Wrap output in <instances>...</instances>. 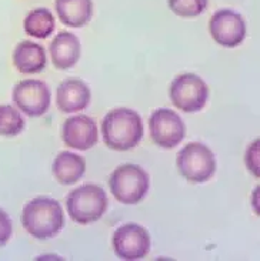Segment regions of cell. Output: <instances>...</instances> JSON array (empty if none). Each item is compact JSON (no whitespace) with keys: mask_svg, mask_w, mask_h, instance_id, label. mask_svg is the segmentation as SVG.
<instances>
[{"mask_svg":"<svg viewBox=\"0 0 260 261\" xmlns=\"http://www.w3.org/2000/svg\"><path fill=\"white\" fill-rule=\"evenodd\" d=\"M103 141L116 151L134 148L143 137V123L137 112L126 107L113 109L102 121Z\"/></svg>","mask_w":260,"mask_h":261,"instance_id":"6da1fadb","label":"cell"},{"mask_svg":"<svg viewBox=\"0 0 260 261\" xmlns=\"http://www.w3.org/2000/svg\"><path fill=\"white\" fill-rule=\"evenodd\" d=\"M21 224L32 237L48 240L55 237L64 226L62 205L55 198L36 197L25 205Z\"/></svg>","mask_w":260,"mask_h":261,"instance_id":"7a4b0ae2","label":"cell"},{"mask_svg":"<svg viewBox=\"0 0 260 261\" xmlns=\"http://www.w3.org/2000/svg\"><path fill=\"white\" fill-rule=\"evenodd\" d=\"M150 180L148 173L133 163L120 164L109 178V187L114 198L122 204L140 203L148 194Z\"/></svg>","mask_w":260,"mask_h":261,"instance_id":"3957f363","label":"cell"},{"mask_svg":"<svg viewBox=\"0 0 260 261\" xmlns=\"http://www.w3.org/2000/svg\"><path fill=\"white\" fill-rule=\"evenodd\" d=\"M70 219L79 224H90L102 219L107 208L105 190L96 184H83L70 191L66 200Z\"/></svg>","mask_w":260,"mask_h":261,"instance_id":"277c9868","label":"cell"},{"mask_svg":"<svg viewBox=\"0 0 260 261\" xmlns=\"http://www.w3.org/2000/svg\"><path fill=\"white\" fill-rule=\"evenodd\" d=\"M177 170L190 183H206L216 171V159L202 143H189L177 153Z\"/></svg>","mask_w":260,"mask_h":261,"instance_id":"5b68a950","label":"cell"},{"mask_svg":"<svg viewBox=\"0 0 260 261\" xmlns=\"http://www.w3.org/2000/svg\"><path fill=\"white\" fill-rule=\"evenodd\" d=\"M169 96L173 106L184 113H196L209 100V87L203 79L193 73L180 74L172 82Z\"/></svg>","mask_w":260,"mask_h":261,"instance_id":"8992f818","label":"cell"},{"mask_svg":"<svg viewBox=\"0 0 260 261\" xmlns=\"http://www.w3.org/2000/svg\"><path fill=\"white\" fill-rule=\"evenodd\" d=\"M113 250L120 260L137 261L150 250V236L145 227L136 223L120 226L113 234Z\"/></svg>","mask_w":260,"mask_h":261,"instance_id":"52a82bcc","label":"cell"},{"mask_svg":"<svg viewBox=\"0 0 260 261\" xmlns=\"http://www.w3.org/2000/svg\"><path fill=\"white\" fill-rule=\"evenodd\" d=\"M150 137L159 147L173 148L186 136V126L180 116L170 109H157L149 120Z\"/></svg>","mask_w":260,"mask_h":261,"instance_id":"ba28073f","label":"cell"},{"mask_svg":"<svg viewBox=\"0 0 260 261\" xmlns=\"http://www.w3.org/2000/svg\"><path fill=\"white\" fill-rule=\"evenodd\" d=\"M13 101L16 107L29 117H40L49 110V87L42 80H21L14 86Z\"/></svg>","mask_w":260,"mask_h":261,"instance_id":"9c48e42d","label":"cell"},{"mask_svg":"<svg viewBox=\"0 0 260 261\" xmlns=\"http://www.w3.org/2000/svg\"><path fill=\"white\" fill-rule=\"evenodd\" d=\"M209 30L215 42L223 47H238L246 37V23L238 12L222 9L211 16Z\"/></svg>","mask_w":260,"mask_h":261,"instance_id":"30bf717a","label":"cell"},{"mask_svg":"<svg viewBox=\"0 0 260 261\" xmlns=\"http://www.w3.org/2000/svg\"><path fill=\"white\" fill-rule=\"evenodd\" d=\"M62 139L66 146L80 151L94 147L98 143L96 123L91 117L85 114L70 117L64 121L62 128Z\"/></svg>","mask_w":260,"mask_h":261,"instance_id":"8fae6325","label":"cell"},{"mask_svg":"<svg viewBox=\"0 0 260 261\" xmlns=\"http://www.w3.org/2000/svg\"><path fill=\"white\" fill-rule=\"evenodd\" d=\"M90 89L80 79H66L57 87L56 103L60 112L76 113L90 103Z\"/></svg>","mask_w":260,"mask_h":261,"instance_id":"7c38bea8","label":"cell"},{"mask_svg":"<svg viewBox=\"0 0 260 261\" xmlns=\"http://www.w3.org/2000/svg\"><path fill=\"white\" fill-rule=\"evenodd\" d=\"M80 51V42L70 32H60L50 43L52 62L60 70H67L78 63Z\"/></svg>","mask_w":260,"mask_h":261,"instance_id":"4fadbf2b","label":"cell"},{"mask_svg":"<svg viewBox=\"0 0 260 261\" xmlns=\"http://www.w3.org/2000/svg\"><path fill=\"white\" fill-rule=\"evenodd\" d=\"M46 50L35 42H20L13 51V64L23 74H35L46 67Z\"/></svg>","mask_w":260,"mask_h":261,"instance_id":"5bb4252c","label":"cell"},{"mask_svg":"<svg viewBox=\"0 0 260 261\" xmlns=\"http://www.w3.org/2000/svg\"><path fill=\"white\" fill-rule=\"evenodd\" d=\"M52 173L57 183L63 186L78 183L86 173V160L70 151H62L52 166Z\"/></svg>","mask_w":260,"mask_h":261,"instance_id":"9a60e30c","label":"cell"},{"mask_svg":"<svg viewBox=\"0 0 260 261\" xmlns=\"http://www.w3.org/2000/svg\"><path fill=\"white\" fill-rule=\"evenodd\" d=\"M55 9L59 20L69 28H83L93 16L91 0H56Z\"/></svg>","mask_w":260,"mask_h":261,"instance_id":"2e32d148","label":"cell"},{"mask_svg":"<svg viewBox=\"0 0 260 261\" xmlns=\"http://www.w3.org/2000/svg\"><path fill=\"white\" fill-rule=\"evenodd\" d=\"M25 32L36 39H46L52 35L55 29V17L46 7H37L29 12L26 19L23 21Z\"/></svg>","mask_w":260,"mask_h":261,"instance_id":"e0dca14e","label":"cell"},{"mask_svg":"<svg viewBox=\"0 0 260 261\" xmlns=\"http://www.w3.org/2000/svg\"><path fill=\"white\" fill-rule=\"evenodd\" d=\"M25 128V119L20 112L10 105H0V136L13 137Z\"/></svg>","mask_w":260,"mask_h":261,"instance_id":"ac0fdd59","label":"cell"},{"mask_svg":"<svg viewBox=\"0 0 260 261\" xmlns=\"http://www.w3.org/2000/svg\"><path fill=\"white\" fill-rule=\"evenodd\" d=\"M209 0H168L169 9L180 17H196L206 10Z\"/></svg>","mask_w":260,"mask_h":261,"instance_id":"d6986e66","label":"cell"},{"mask_svg":"<svg viewBox=\"0 0 260 261\" xmlns=\"http://www.w3.org/2000/svg\"><path fill=\"white\" fill-rule=\"evenodd\" d=\"M247 170L253 174L256 178H259V140H254L246 150L245 155Z\"/></svg>","mask_w":260,"mask_h":261,"instance_id":"ffe728a7","label":"cell"},{"mask_svg":"<svg viewBox=\"0 0 260 261\" xmlns=\"http://www.w3.org/2000/svg\"><path fill=\"white\" fill-rule=\"evenodd\" d=\"M12 233H13L12 220H10L9 214L5 210L0 208V247H3L7 241H9Z\"/></svg>","mask_w":260,"mask_h":261,"instance_id":"44dd1931","label":"cell"}]
</instances>
